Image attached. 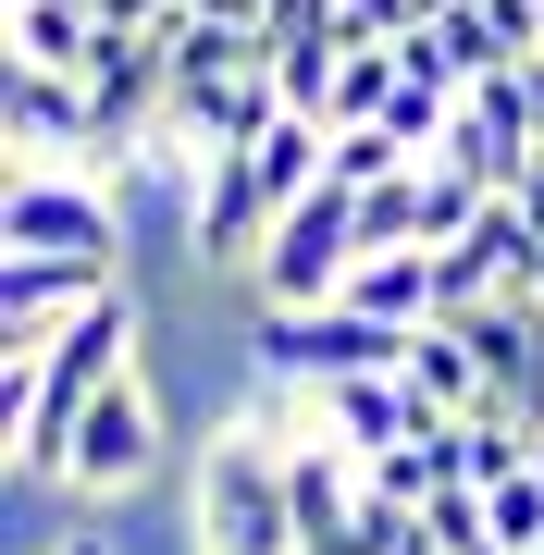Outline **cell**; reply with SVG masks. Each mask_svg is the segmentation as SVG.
Returning a JSON list of instances; mask_svg holds the SVG:
<instances>
[{
    "label": "cell",
    "mask_w": 544,
    "mask_h": 555,
    "mask_svg": "<svg viewBox=\"0 0 544 555\" xmlns=\"http://www.w3.org/2000/svg\"><path fill=\"white\" fill-rule=\"evenodd\" d=\"M13 62H38V75H100V13L87 0H13Z\"/></svg>",
    "instance_id": "cell-12"
},
{
    "label": "cell",
    "mask_w": 544,
    "mask_h": 555,
    "mask_svg": "<svg viewBox=\"0 0 544 555\" xmlns=\"http://www.w3.org/2000/svg\"><path fill=\"white\" fill-rule=\"evenodd\" d=\"M359 259H371V247H359V198L322 173L298 210L273 222V247H261V309H334Z\"/></svg>",
    "instance_id": "cell-5"
},
{
    "label": "cell",
    "mask_w": 544,
    "mask_h": 555,
    "mask_svg": "<svg viewBox=\"0 0 544 555\" xmlns=\"http://www.w3.org/2000/svg\"><path fill=\"white\" fill-rule=\"evenodd\" d=\"M520 87H532V124H544V50H532V62H520Z\"/></svg>",
    "instance_id": "cell-18"
},
{
    "label": "cell",
    "mask_w": 544,
    "mask_h": 555,
    "mask_svg": "<svg viewBox=\"0 0 544 555\" xmlns=\"http://www.w3.org/2000/svg\"><path fill=\"white\" fill-rule=\"evenodd\" d=\"M0 259H87V272H124V210L100 173H13L0 198Z\"/></svg>",
    "instance_id": "cell-4"
},
{
    "label": "cell",
    "mask_w": 544,
    "mask_h": 555,
    "mask_svg": "<svg viewBox=\"0 0 544 555\" xmlns=\"http://www.w3.org/2000/svg\"><path fill=\"white\" fill-rule=\"evenodd\" d=\"M396 371H408V396H421L433 420H483V408H495V383H483V358H470V334H458V321H421Z\"/></svg>",
    "instance_id": "cell-10"
},
{
    "label": "cell",
    "mask_w": 544,
    "mask_h": 555,
    "mask_svg": "<svg viewBox=\"0 0 544 555\" xmlns=\"http://www.w3.org/2000/svg\"><path fill=\"white\" fill-rule=\"evenodd\" d=\"M186 518H199V555H309L273 420H223V433L199 444V494H186Z\"/></svg>",
    "instance_id": "cell-3"
},
{
    "label": "cell",
    "mask_w": 544,
    "mask_h": 555,
    "mask_svg": "<svg viewBox=\"0 0 544 555\" xmlns=\"http://www.w3.org/2000/svg\"><path fill=\"white\" fill-rule=\"evenodd\" d=\"M520 222H532V235H544V160H532V173H520Z\"/></svg>",
    "instance_id": "cell-16"
},
{
    "label": "cell",
    "mask_w": 544,
    "mask_h": 555,
    "mask_svg": "<svg viewBox=\"0 0 544 555\" xmlns=\"http://www.w3.org/2000/svg\"><path fill=\"white\" fill-rule=\"evenodd\" d=\"M334 75H346V38H322V50H284V62H273L284 112H309V124H334Z\"/></svg>",
    "instance_id": "cell-14"
},
{
    "label": "cell",
    "mask_w": 544,
    "mask_h": 555,
    "mask_svg": "<svg viewBox=\"0 0 544 555\" xmlns=\"http://www.w3.org/2000/svg\"><path fill=\"white\" fill-rule=\"evenodd\" d=\"M322 160H334V124H309V112H273L261 137H236V149H211V173H199V222H186V259H211V272H261V247H273V222L322 185Z\"/></svg>",
    "instance_id": "cell-2"
},
{
    "label": "cell",
    "mask_w": 544,
    "mask_h": 555,
    "mask_svg": "<svg viewBox=\"0 0 544 555\" xmlns=\"http://www.w3.org/2000/svg\"><path fill=\"white\" fill-rule=\"evenodd\" d=\"M408 334L396 321H371V309H261V371L273 383H359V371H396Z\"/></svg>",
    "instance_id": "cell-7"
},
{
    "label": "cell",
    "mask_w": 544,
    "mask_h": 555,
    "mask_svg": "<svg viewBox=\"0 0 544 555\" xmlns=\"http://www.w3.org/2000/svg\"><path fill=\"white\" fill-rule=\"evenodd\" d=\"M124 371H137V297H124V284H112L50 358H0V444H13V481H62L75 420L100 408Z\"/></svg>",
    "instance_id": "cell-1"
},
{
    "label": "cell",
    "mask_w": 544,
    "mask_h": 555,
    "mask_svg": "<svg viewBox=\"0 0 544 555\" xmlns=\"http://www.w3.org/2000/svg\"><path fill=\"white\" fill-rule=\"evenodd\" d=\"M359 247H433V173L408 160V173L359 185Z\"/></svg>",
    "instance_id": "cell-13"
},
{
    "label": "cell",
    "mask_w": 544,
    "mask_h": 555,
    "mask_svg": "<svg viewBox=\"0 0 544 555\" xmlns=\"http://www.w3.org/2000/svg\"><path fill=\"white\" fill-rule=\"evenodd\" d=\"M309 408H322V433L359 456V469H383V456H408L433 433V408L408 396V371H359V383H309Z\"/></svg>",
    "instance_id": "cell-9"
},
{
    "label": "cell",
    "mask_w": 544,
    "mask_h": 555,
    "mask_svg": "<svg viewBox=\"0 0 544 555\" xmlns=\"http://www.w3.org/2000/svg\"><path fill=\"white\" fill-rule=\"evenodd\" d=\"M322 173L346 185V198H359V185H383V173H408V149L383 137V124H334V160H322Z\"/></svg>",
    "instance_id": "cell-15"
},
{
    "label": "cell",
    "mask_w": 544,
    "mask_h": 555,
    "mask_svg": "<svg viewBox=\"0 0 544 555\" xmlns=\"http://www.w3.org/2000/svg\"><path fill=\"white\" fill-rule=\"evenodd\" d=\"M346 309L396 321V334H421V321H445V284H433V247H371L359 272H346Z\"/></svg>",
    "instance_id": "cell-11"
},
{
    "label": "cell",
    "mask_w": 544,
    "mask_h": 555,
    "mask_svg": "<svg viewBox=\"0 0 544 555\" xmlns=\"http://www.w3.org/2000/svg\"><path fill=\"white\" fill-rule=\"evenodd\" d=\"M149 469H162V396H149V371H124L112 396L75 420V444H62V494L75 506H124Z\"/></svg>",
    "instance_id": "cell-6"
},
{
    "label": "cell",
    "mask_w": 544,
    "mask_h": 555,
    "mask_svg": "<svg viewBox=\"0 0 544 555\" xmlns=\"http://www.w3.org/2000/svg\"><path fill=\"white\" fill-rule=\"evenodd\" d=\"M0 137H13V173H100V100H87V75L13 62L0 75Z\"/></svg>",
    "instance_id": "cell-8"
},
{
    "label": "cell",
    "mask_w": 544,
    "mask_h": 555,
    "mask_svg": "<svg viewBox=\"0 0 544 555\" xmlns=\"http://www.w3.org/2000/svg\"><path fill=\"white\" fill-rule=\"evenodd\" d=\"M50 555H112V543H100V531H62V543H50Z\"/></svg>",
    "instance_id": "cell-17"
},
{
    "label": "cell",
    "mask_w": 544,
    "mask_h": 555,
    "mask_svg": "<svg viewBox=\"0 0 544 555\" xmlns=\"http://www.w3.org/2000/svg\"><path fill=\"white\" fill-rule=\"evenodd\" d=\"M532 469H544V444H532Z\"/></svg>",
    "instance_id": "cell-19"
}]
</instances>
